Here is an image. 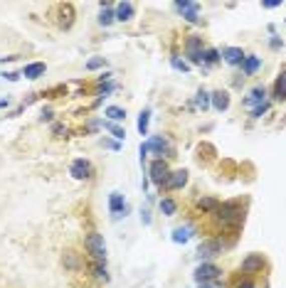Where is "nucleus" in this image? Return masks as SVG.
<instances>
[{
	"label": "nucleus",
	"mask_w": 286,
	"mask_h": 288,
	"mask_svg": "<svg viewBox=\"0 0 286 288\" xmlns=\"http://www.w3.org/2000/svg\"><path fill=\"white\" fill-rule=\"evenodd\" d=\"M215 219H217V224H222V227L237 229V227H242V222H244V209H242L237 202H220V207L215 209Z\"/></svg>",
	"instance_id": "1"
},
{
	"label": "nucleus",
	"mask_w": 286,
	"mask_h": 288,
	"mask_svg": "<svg viewBox=\"0 0 286 288\" xmlns=\"http://www.w3.org/2000/svg\"><path fill=\"white\" fill-rule=\"evenodd\" d=\"M84 246L89 251L91 261H99V263H106V244H104V236L99 231H89L84 239Z\"/></svg>",
	"instance_id": "2"
},
{
	"label": "nucleus",
	"mask_w": 286,
	"mask_h": 288,
	"mask_svg": "<svg viewBox=\"0 0 286 288\" xmlns=\"http://www.w3.org/2000/svg\"><path fill=\"white\" fill-rule=\"evenodd\" d=\"M168 177H171L168 163H166V160H158V158H156V160L151 163V180H153V182H156V185H158V187L163 190V187L168 185Z\"/></svg>",
	"instance_id": "3"
},
{
	"label": "nucleus",
	"mask_w": 286,
	"mask_h": 288,
	"mask_svg": "<svg viewBox=\"0 0 286 288\" xmlns=\"http://www.w3.org/2000/svg\"><path fill=\"white\" fill-rule=\"evenodd\" d=\"M220 254H222V241L220 239H205V241H200V246H198V256L205 261L215 259Z\"/></svg>",
	"instance_id": "4"
},
{
	"label": "nucleus",
	"mask_w": 286,
	"mask_h": 288,
	"mask_svg": "<svg viewBox=\"0 0 286 288\" xmlns=\"http://www.w3.org/2000/svg\"><path fill=\"white\" fill-rule=\"evenodd\" d=\"M185 55H188V59H190L193 64H202V55H205V50H202V37H188V42H185Z\"/></svg>",
	"instance_id": "5"
},
{
	"label": "nucleus",
	"mask_w": 286,
	"mask_h": 288,
	"mask_svg": "<svg viewBox=\"0 0 286 288\" xmlns=\"http://www.w3.org/2000/svg\"><path fill=\"white\" fill-rule=\"evenodd\" d=\"M220 273H222V268L220 266H215V263H200L198 268H195V281L202 283V281H215V278H220Z\"/></svg>",
	"instance_id": "6"
},
{
	"label": "nucleus",
	"mask_w": 286,
	"mask_h": 288,
	"mask_svg": "<svg viewBox=\"0 0 286 288\" xmlns=\"http://www.w3.org/2000/svg\"><path fill=\"white\" fill-rule=\"evenodd\" d=\"M146 150H153L156 155H158V160H163V155H171L173 153V148H171V143L163 138V136H153L151 141H146Z\"/></svg>",
	"instance_id": "7"
},
{
	"label": "nucleus",
	"mask_w": 286,
	"mask_h": 288,
	"mask_svg": "<svg viewBox=\"0 0 286 288\" xmlns=\"http://www.w3.org/2000/svg\"><path fill=\"white\" fill-rule=\"evenodd\" d=\"M69 175L77 177V180H89V177L94 175L91 163H89V160H74V163L69 165Z\"/></svg>",
	"instance_id": "8"
},
{
	"label": "nucleus",
	"mask_w": 286,
	"mask_h": 288,
	"mask_svg": "<svg viewBox=\"0 0 286 288\" xmlns=\"http://www.w3.org/2000/svg\"><path fill=\"white\" fill-rule=\"evenodd\" d=\"M264 268V256L261 254H249L247 259L242 261V271L244 273H261Z\"/></svg>",
	"instance_id": "9"
},
{
	"label": "nucleus",
	"mask_w": 286,
	"mask_h": 288,
	"mask_svg": "<svg viewBox=\"0 0 286 288\" xmlns=\"http://www.w3.org/2000/svg\"><path fill=\"white\" fill-rule=\"evenodd\" d=\"M264 101H266V91H264V87H254L252 91H249V94H247V99H244V106L254 111V109H257V106H261Z\"/></svg>",
	"instance_id": "10"
},
{
	"label": "nucleus",
	"mask_w": 286,
	"mask_h": 288,
	"mask_svg": "<svg viewBox=\"0 0 286 288\" xmlns=\"http://www.w3.org/2000/svg\"><path fill=\"white\" fill-rule=\"evenodd\" d=\"M114 13H116V20H118V23H128V20L133 18L136 8H133V3H118L114 8Z\"/></svg>",
	"instance_id": "11"
},
{
	"label": "nucleus",
	"mask_w": 286,
	"mask_h": 288,
	"mask_svg": "<svg viewBox=\"0 0 286 288\" xmlns=\"http://www.w3.org/2000/svg\"><path fill=\"white\" fill-rule=\"evenodd\" d=\"M74 25V5H62L59 8V28H64V30H69Z\"/></svg>",
	"instance_id": "12"
},
{
	"label": "nucleus",
	"mask_w": 286,
	"mask_h": 288,
	"mask_svg": "<svg viewBox=\"0 0 286 288\" xmlns=\"http://www.w3.org/2000/svg\"><path fill=\"white\" fill-rule=\"evenodd\" d=\"M185 182H188V170H175L168 177L166 190H180V187H185Z\"/></svg>",
	"instance_id": "13"
},
{
	"label": "nucleus",
	"mask_w": 286,
	"mask_h": 288,
	"mask_svg": "<svg viewBox=\"0 0 286 288\" xmlns=\"http://www.w3.org/2000/svg\"><path fill=\"white\" fill-rule=\"evenodd\" d=\"M222 57H225L227 64H242L247 55H244L239 47H225V50H222Z\"/></svg>",
	"instance_id": "14"
},
{
	"label": "nucleus",
	"mask_w": 286,
	"mask_h": 288,
	"mask_svg": "<svg viewBox=\"0 0 286 288\" xmlns=\"http://www.w3.org/2000/svg\"><path fill=\"white\" fill-rule=\"evenodd\" d=\"M45 62H32V64H28L25 69H23V77L25 79H40L42 74H45Z\"/></svg>",
	"instance_id": "15"
},
{
	"label": "nucleus",
	"mask_w": 286,
	"mask_h": 288,
	"mask_svg": "<svg viewBox=\"0 0 286 288\" xmlns=\"http://www.w3.org/2000/svg\"><path fill=\"white\" fill-rule=\"evenodd\" d=\"M274 99L276 101H286V67L281 69V74L274 82Z\"/></svg>",
	"instance_id": "16"
},
{
	"label": "nucleus",
	"mask_w": 286,
	"mask_h": 288,
	"mask_svg": "<svg viewBox=\"0 0 286 288\" xmlns=\"http://www.w3.org/2000/svg\"><path fill=\"white\" fill-rule=\"evenodd\" d=\"M109 212H111V214L126 212V202H123V195H121V192H111V195H109Z\"/></svg>",
	"instance_id": "17"
},
{
	"label": "nucleus",
	"mask_w": 286,
	"mask_h": 288,
	"mask_svg": "<svg viewBox=\"0 0 286 288\" xmlns=\"http://www.w3.org/2000/svg\"><path fill=\"white\" fill-rule=\"evenodd\" d=\"M114 20H116L114 8H111L109 3H101V13H99V25H104V28H109V25H111Z\"/></svg>",
	"instance_id": "18"
},
{
	"label": "nucleus",
	"mask_w": 286,
	"mask_h": 288,
	"mask_svg": "<svg viewBox=\"0 0 286 288\" xmlns=\"http://www.w3.org/2000/svg\"><path fill=\"white\" fill-rule=\"evenodd\" d=\"M259 67H261V59L254 57V55H247V57H244V62H242V72H244L247 77H252Z\"/></svg>",
	"instance_id": "19"
},
{
	"label": "nucleus",
	"mask_w": 286,
	"mask_h": 288,
	"mask_svg": "<svg viewBox=\"0 0 286 288\" xmlns=\"http://www.w3.org/2000/svg\"><path fill=\"white\" fill-rule=\"evenodd\" d=\"M212 106H215L217 111H227L229 109V94L227 91H215V94H212Z\"/></svg>",
	"instance_id": "20"
},
{
	"label": "nucleus",
	"mask_w": 286,
	"mask_h": 288,
	"mask_svg": "<svg viewBox=\"0 0 286 288\" xmlns=\"http://www.w3.org/2000/svg\"><path fill=\"white\" fill-rule=\"evenodd\" d=\"M89 268H91V276H94V278H99V281H109V273H106V263L91 261V263H89Z\"/></svg>",
	"instance_id": "21"
},
{
	"label": "nucleus",
	"mask_w": 286,
	"mask_h": 288,
	"mask_svg": "<svg viewBox=\"0 0 286 288\" xmlns=\"http://www.w3.org/2000/svg\"><path fill=\"white\" fill-rule=\"evenodd\" d=\"M190 236H193V227H178V229L173 231V241L175 244H185Z\"/></svg>",
	"instance_id": "22"
},
{
	"label": "nucleus",
	"mask_w": 286,
	"mask_h": 288,
	"mask_svg": "<svg viewBox=\"0 0 286 288\" xmlns=\"http://www.w3.org/2000/svg\"><path fill=\"white\" fill-rule=\"evenodd\" d=\"M198 207H200L202 212L215 214V209L220 207V200H215V197H200V200H198Z\"/></svg>",
	"instance_id": "23"
},
{
	"label": "nucleus",
	"mask_w": 286,
	"mask_h": 288,
	"mask_svg": "<svg viewBox=\"0 0 286 288\" xmlns=\"http://www.w3.org/2000/svg\"><path fill=\"white\" fill-rule=\"evenodd\" d=\"M175 209H178V204H175L171 197H163V200H161V212H163L166 217H173V214H175Z\"/></svg>",
	"instance_id": "24"
},
{
	"label": "nucleus",
	"mask_w": 286,
	"mask_h": 288,
	"mask_svg": "<svg viewBox=\"0 0 286 288\" xmlns=\"http://www.w3.org/2000/svg\"><path fill=\"white\" fill-rule=\"evenodd\" d=\"M148 121H151V111H148V109H143L141 116H138V133H141V136L148 133Z\"/></svg>",
	"instance_id": "25"
},
{
	"label": "nucleus",
	"mask_w": 286,
	"mask_h": 288,
	"mask_svg": "<svg viewBox=\"0 0 286 288\" xmlns=\"http://www.w3.org/2000/svg\"><path fill=\"white\" fill-rule=\"evenodd\" d=\"M104 114L109 116L111 121H123V118H126V111H123V109H118V106H109Z\"/></svg>",
	"instance_id": "26"
},
{
	"label": "nucleus",
	"mask_w": 286,
	"mask_h": 288,
	"mask_svg": "<svg viewBox=\"0 0 286 288\" xmlns=\"http://www.w3.org/2000/svg\"><path fill=\"white\" fill-rule=\"evenodd\" d=\"M220 57H222V55H220L217 50H205L202 62H205V64H215V62H220Z\"/></svg>",
	"instance_id": "27"
},
{
	"label": "nucleus",
	"mask_w": 286,
	"mask_h": 288,
	"mask_svg": "<svg viewBox=\"0 0 286 288\" xmlns=\"http://www.w3.org/2000/svg\"><path fill=\"white\" fill-rule=\"evenodd\" d=\"M195 101H198V106H200L202 111H205V109L212 104V96H210L207 91H198V99H195Z\"/></svg>",
	"instance_id": "28"
},
{
	"label": "nucleus",
	"mask_w": 286,
	"mask_h": 288,
	"mask_svg": "<svg viewBox=\"0 0 286 288\" xmlns=\"http://www.w3.org/2000/svg\"><path fill=\"white\" fill-rule=\"evenodd\" d=\"M171 64H173V69H178V72H190V64L180 57H171Z\"/></svg>",
	"instance_id": "29"
},
{
	"label": "nucleus",
	"mask_w": 286,
	"mask_h": 288,
	"mask_svg": "<svg viewBox=\"0 0 286 288\" xmlns=\"http://www.w3.org/2000/svg\"><path fill=\"white\" fill-rule=\"evenodd\" d=\"M104 128H106V131H111V133H114V138H118V141H123V136H126V133H123V128H118L116 123H109V121L104 123Z\"/></svg>",
	"instance_id": "30"
},
{
	"label": "nucleus",
	"mask_w": 286,
	"mask_h": 288,
	"mask_svg": "<svg viewBox=\"0 0 286 288\" xmlns=\"http://www.w3.org/2000/svg\"><path fill=\"white\" fill-rule=\"evenodd\" d=\"M198 10H200V8L195 5V8H190V10H185V13H183V18H185L188 23H198V20H200V18H198Z\"/></svg>",
	"instance_id": "31"
},
{
	"label": "nucleus",
	"mask_w": 286,
	"mask_h": 288,
	"mask_svg": "<svg viewBox=\"0 0 286 288\" xmlns=\"http://www.w3.org/2000/svg\"><path fill=\"white\" fill-rule=\"evenodd\" d=\"M104 64H106V59L104 57H94V59L86 62V69H99V67H104Z\"/></svg>",
	"instance_id": "32"
},
{
	"label": "nucleus",
	"mask_w": 286,
	"mask_h": 288,
	"mask_svg": "<svg viewBox=\"0 0 286 288\" xmlns=\"http://www.w3.org/2000/svg\"><path fill=\"white\" fill-rule=\"evenodd\" d=\"M198 288H225V283H222L220 278H215V281H202V283H198Z\"/></svg>",
	"instance_id": "33"
},
{
	"label": "nucleus",
	"mask_w": 286,
	"mask_h": 288,
	"mask_svg": "<svg viewBox=\"0 0 286 288\" xmlns=\"http://www.w3.org/2000/svg\"><path fill=\"white\" fill-rule=\"evenodd\" d=\"M266 109H269V101H264L261 106H257V109L252 111V118H261V116L266 114Z\"/></svg>",
	"instance_id": "34"
},
{
	"label": "nucleus",
	"mask_w": 286,
	"mask_h": 288,
	"mask_svg": "<svg viewBox=\"0 0 286 288\" xmlns=\"http://www.w3.org/2000/svg\"><path fill=\"white\" fill-rule=\"evenodd\" d=\"M198 3H190V0H180V3H175V8L180 10V13H185V10H190V8H195Z\"/></svg>",
	"instance_id": "35"
},
{
	"label": "nucleus",
	"mask_w": 286,
	"mask_h": 288,
	"mask_svg": "<svg viewBox=\"0 0 286 288\" xmlns=\"http://www.w3.org/2000/svg\"><path fill=\"white\" fill-rule=\"evenodd\" d=\"M64 263H67V268H77V256L72 251H67L64 254Z\"/></svg>",
	"instance_id": "36"
},
{
	"label": "nucleus",
	"mask_w": 286,
	"mask_h": 288,
	"mask_svg": "<svg viewBox=\"0 0 286 288\" xmlns=\"http://www.w3.org/2000/svg\"><path fill=\"white\" fill-rule=\"evenodd\" d=\"M52 133H57L59 138H67V133H69V131H67L62 123H55V126H52Z\"/></svg>",
	"instance_id": "37"
},
{
	"label": "nucleus",
	"mask_w": 286,
	"mask_h": 288,
	"mask_svg": "<svg viewBox=\"0 0 286 288\" xmlns=\"http://www.w3.org/2000/svg\"><path fill=\"white\" fill-rule=\"evenodd\" d=\"M281 5V0H264L261 3V8H279Z\"/></svg>",
	"instance_id": "38"
},
{
	"label": "nucleus",
	"mask_w": 286,
	"mask_h": 288,
	"mask_svg": "<svg viewBox=\"0 0 286 288\" xmlns=\"http://www.w3.org/2000/svg\"><path fill=\"white\" fill-rule=\"evenodd\" d=\"M234 288H257V286H254L252 281H239V283H237Z\"/></svg>",
	"instance_id": "39"
},
{
	"label": "nucleus",
	"mask_w": 286,
	"mask_h": 288,
	"mask_svg": "<svg viewBox=\"0 0 286 288\" xmlns=\"http://www.w3.org/2000/svg\"><path fill=\"white\" fill-rule=\"evenodd\" d=\"M5 79H8V82H18V79H20V74H15V72H8V74H5Z\"/></svg>",
	"instance_id": "40"
},
{
	"label": "nucleus",
	"mask_w": 286,
	"mask_h": 288,
	"mask_svg": "<svg viewBox=\"0 0 286 288\" xmlns=\"http://www.w3.org/2000/svg\"><path fill=\"white\" fill-rule=\"evenodd\" d=\"M271 47H274V50H279V47H281V40H276V37H274V40H271Z\"/></svg>",
	"instance_id": "41"
}]
</instances>
